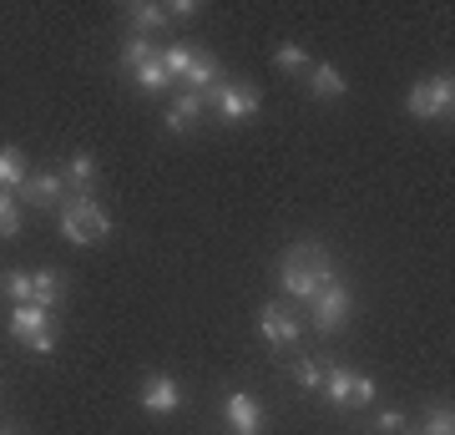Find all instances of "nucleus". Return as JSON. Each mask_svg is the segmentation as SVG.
I'll use <instances>...</instances> for the list:
<instances>
[{"label":"nucleus","mask_w":455,"mask_h":435,"mask_svg":"<svg viewBox=\"0 0 455 435\" xmlns=\"http://www.w3.org/2000/svg\"><path fill=\"white\" fill-rule=\"evenodd\" d=\"M274 66H278V71H283V77H309V51H304V46H293V41H283V46H278L274 51Z\"/></svg>","instance_id":"412c9836"},{"label":"nucleus","mask_w":455,"mask_h":435,"mask_svg":"<svg viewBox=\"0 0 455 435\" xmlns=\"http://www.w3.org/2000/svg\"><path fill=\"white\" fill-rule=\"evenodd\" d=\"M26 178H31L26 152H20V147H0V193H16Z\"/></svg>","instance_id":"a211bd4d"},{"label":"nucleus","mask_w":455,"mask_h":435,"mask_svg":"<svg viewBox=\"0 0 455 435\" xmlns=\"http://www.w3.org/2000/svg\"><path fill=\"white\" fill-rule=\"evenodd\" d=\"M259 334L274 344V350H293L299 344V319H293L283 304H263L259 309Z\"/></svg>","instance_id":"9d476101"},{"label":"nucleus","mask_w":455,"mask_h":435,"mask_svg":"<svg viewBox=\"0 0 455 435\" xmlns=\"http://www.w3.org/2000/svg\"><path fill=\"white\" fill-rule=\"evenodd\" d=\"M56 314L51 309H41V304H16L11 309V339H20L31 355H51L56 350Z\"/></svg>","instance_id":"20e7f679"},{"label":"nucleus","mask_w":455,"mask_h":435,"mask_svg":"<svg viewBox=\"0 0 455 435\" xmlns=\"http://www.w3.org/2000/svg\"><path fill=\"white\" fill-rule=\"evenodd\" d=\"M203 112H208V101L197 97V92H182V97L172 101V112L163 117V127L172 132V137H182V132H193L197 122H203Z\"/></svg>","instance_id":"ddd939ff"},{"label":"nucleus","mask_w":455,"mask_h":435,"mask_svg":"<svg viewBox=\"0 0 455 435\" xmlns=\"http://www.w3.org/2000/svg\"><path fill=\"white\" fill-rule=\"evenodd\" d=\"M137 400H142L147 415H172V410H182V390L172 375H147L142 390H137Z\"/></svg>","instance_id":"1a4fd4ad"},{"label":"nucleus","mask_w":455,"mask_h":435,"mask_svg":"<svg viewBox=\"0 0 455 435\" xmlns=\"http://www.w3.org/2000/svg\"><path fill=\"white\" fill-rule=\"evenodd\" d=\"M0 435H16V431H0Z\"/></svg>","instance_id":"c85d7f7f"},{"label":"nucleus","mask_w":455,"mask_h":435,"mask_svg":"<svg viewBox=\"0 0 455 435\" xmlns=\"http://www.w3.org/2000/svg\"><path fill=\"white\" fill-rule=\"evenodd\" d=\"M132 81H137V92H147V97H157V92H167V86H172V77L163 71V61H157V56L137 66V71H132Z\"/></svg>","instance_id":"6ab92c4d"},{"label":"nucleus","mask_w":455,"mask_h":435,"mask_svg":"<svg viewBox=\"0 0 455 435\" xmlns=\"http://www.w3.org/2000/svg\"><path fill=\"white\" fill-rule=\"evenodd\" d=\"M163 11H167V20H193L197 16L193 0H172V5H163Z\"/></svg>","instance_id":"cd10ccee"},{"label":"nucleus","mask_w":455,"mask_h":435,"mask_svg":"<svg viewBox=\"0 0 455 435\" xmlns=\"http://www.w3.org/2000/svg\"><path fill=\"white\" fill-rule=\"evenodd\" d=\"M212 81H223V66H218V56H208V51H203V56H193V66L182 71V86L203 97V92H208Z\"/></svg>","instance_id":"f3484780"},{"label":"nucleus","mask_w":455,"mask_h":435,"mask_svg":"<svg viewBox=\"0 0 455 435\" xmlns=\"http://www.w3.org/2000/svg\"><path fill=\"white\" fill-rule=\"evenodd\" d=\"M157 56V41H147V36H132V41H122V51H116V66L122 71H137L142 61H152Z\"/></svg>","instance_id":"aec40b11"},{"label":"nucleus","mask_w":455,"mask_h":435,"mask_svg":"<svg viewBox=\"0 0 455 435\" xmlns=\"http://www.w3.org/2000/svg\"><path fill=\"white\" fill-rule=\"evenodd\" d=\"M193 56H197V51L182 46V41H172V46H157V61H163V71H167L172 81H182V71L193 66Z\"/></svg>","instance_id":"4be33fe9"},{"label":"nucleus","mask_w":455,"mask_h":435,"mask_svg":"<svg viewBox=\"0 0 455 435\" xmlns=\"http://www.w3.org/2000/svg\"><path fill=\"white\" fill-rule=\"evenodd\" d=\"M20 233V203L16 193H0V238H16Z\"/></svg>","instance_id":"393cba45"},{"label":"nucleus","mask_w":455,"mask_h":435,"mask_svg":"<svg viewBox=\"0 0 455 435\" xmlns=\"http://www.w3.org/2000/svg\"><path fill=\"white\" fill-rule=\"evenodd\" d=\"M374 431H379V435L405 431V415H400V410H379V415H374Z\"/></svg>","instance_id":"bb28decb"},{"label":"nucleus","mask_w":455,"mask_h":435,"mask_svg":"<svg viewBox=\"0 0 455 435\" xmlns=\"http://www.w3.org/2000/svg\"><path fill=\"white\" fill-rule=\"evenodd\" d=\"M208 112L218 117V122H228V127H238V122H253L259 117V107H263V97H259V86H238V81H212L208 86Z\"/></svg>","instance_id":"7ed1b4c3"},{"label":"nucleus","mask_w":455,"mask_h":435,"mask_svg":"<svg viewBox=\"0 0 455 435\" xmlns=\"http://www.w3.org/2000/svg\"><path fill=\"white\" fill-rule=\"evenodd\" d=\"M451 107H455L451 71H445V77H425V81L410 86V101H405L410 117H420V122H440V117H451Z\"/></svg>","instance_id":"0eeeda50"},{"label":"nucleus","mask_w":455,"mask_h":435,"mask_svg":"<svg viewBox=\"0 0 455 435\" xmlns=\"http://www.w3.org/2000/svg\"><path fill=\"white\" fill-rule=\"evenodd\" d=\"M5 294H11L16 304H36V278H31V269H11V274H5Z\"/></svg>","instance_id":"b1692460"},{"label":"nucleus","mask_w":455,"mask_h":435,"mask_svg":"<svg viewBox=\"0 0 455 435\" xmlns=\"http://www.w3.org/2000/svg\"><path fill=\"white\" fill-rule=\"evenodd\" d=\"M31 278H36V304L56 314V309L66 304V294H71V284H66V274H61V269H41V274H31Z\"/></svg>","instance_id":"2eb2a0df"},{"label":"nucleus","mask_w":455,"mask_h":435,"mask_svg":"<svg viewBox=\"0 0 455 435\" xmlns=\"http://www.w3.org/2000/svg\"><path fill=\"white\" fill-rule=\"evenodd\" d=\"M304 81H309V92H314L319 101H339L344 92H349L344 71H339V66H329V61H314V66H309V77H304Z\"/></svg>","instance_id":"4468645a"},{"label":"nucleus","mask_w":455,"mask_h":435,"mask_svg":"<svg viewBox=\"0 0 455 435\" xmlns=\"http://www.w3.org/2000/svg\"><path fill=\"white\" fill-rule=\"evenodd\" d=\"M223 425L228 435H263V405L248 390H228L223 395Z\"/></svg>","instance_id":"6e6552de"},{"label":"nucleus","mask_w":455,"mask_h":435,"mask_svg":"<svg viewBox=\"0 0 455 435\" xmlns=\"http://www.w3.org/2000/svg\"><path fill=\"white\" fill-rule=\"evenodd\" d=\"M289 375H293V385H299V390H319V385H324V365H319V359H309V355L293 359Z\"/></svg>","instance_id":"5701e85b"},{"label":"nucleus","mask_w":455,"mask_h":435,"mask_svg":"<svg viewBox=\"0 0 455 435\" xmlns=\"http://www.w3.org/2000/svg\"><path fill=\"white\" fill-rule=\"evenodd\" d=\"M127 20H132V36H147V41H152V31H163L167 26V11L163 5H152V0H132Z\"/></svg>","instance_id":"dca6fc26"},{"label":"nucleus","mask_w":455,"mask_h":435,"mask_svg":"<svg viewBox=\"0 0 455 435\" xmlns=\"http://www.w3.org/2000/svg\"><path fill=\"white\" fill-rule=\"evenodd\" d=\"M319 390H324V400L339 405V410H364V405L374 400V380L370 375H355L349 365H329Z\"/></svg>","instance_id":"423d86ee"},{"label":"nucleus","mask_w":455,"mask_h":435,"mask_svg":"<svg viewBox=\"0 0 455 435\" xmlns=\"http://www.w3.org/2000/svg\"><path fill=\"white\" fill-rule=\"evenodd\" d=\"M61 182L71 197H92V188H97V157L92 152H71L61 167Z\"/></svg>","instance_id":"f8f14e48"},{"label":"nucleus","mask_w":455,"mask_h":435,"mask_svg":"<svg viewBox=\"0 0 455 435\" xmlns=\"http://www.w3.org/2000/svg\"><path fill=\"white\" fill-rule=\"evenodd\" d=\"M16 197H26L31 208H61L66 197V182H61V173H31V178L16 188Z\"/></svg>","instance_id":"9b49d317"},{"label":"nucleus","mask_w":455,"mask_h":435,"mask_svg":"<svg viewBox=\"0 0 455 435\" xmlns=\"http://www.w3.org/2000/svg\"><path fill=\"white\" fill-rule=\"evenodd\" d=\"M309 314H314V329H319V334H339L344 324H349V314H355V294H349V284L329 278L324 289L309 299Z\"/></svg>","instance_id":"39448f33"},{"label":"nucleus","mask_w":455,"mask_h":435,"mask_svg":"<svg viewBox=\"0 0 455 435\" xmlns=\"http://www.w3.org/2000/svg\"><path fill=\"white\" fill-rule=\"evenodd\" d=\"M56 218H61V238L76 243V248H92V243H101L112 233V218L101 213L97 197H66L56 208Z\"/></svg>","instance_id":"f03ea898"},{"label":"nucleus","mask_w":455,"mask_h":435,"mask_svg":"<svg viewBox=\"0 0 455 435\" xmlns=\"http://www.w3.org/2000/svg\"><path fill=\"white\" fill-rule=\"evenodd\" d=\"M274 278H278V289L289 294L293 304H309L314 294L334 278V258H329L319 243H293L289 254L278 258V274Z\"/></svg>","instance_id":"f257e3e1"},{"label":"nucleus","mask_w":455,"mask_h":435,"mask_svg":"<svg viewBox=\"0 0 455 435\" xmlns=\"http://www.w3.org/2000/svg\"><path fill=\"white\" fill-rule=\"evenodd\" d=\"M425 435H455L451 405H430V410H425Z\"/></svg>","instance_id":"a878e982"}]
</instances>
